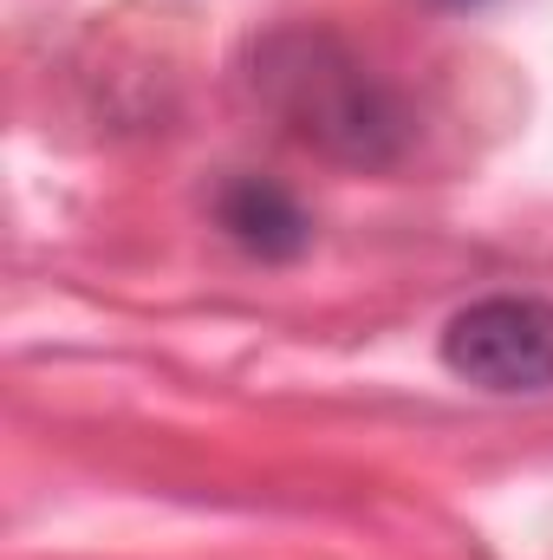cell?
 Instances as JSON below:
<instances>
[{
    "label": "cell",
    "mask_w": 553,
    "mask_h": 560,
    "mask_svg": "<svg viewBox=\"0 0 553 560\" xmlns=\"http://www.w3.org/2000/svg\"><path fill=\"white\" fill-rule=\"evenodd\" d=\"M248 92L293 143L345 170H391L411 150L404 98L326 26H274L248 52Z\"/></svg>",
    "instance_id": "6da1fadb"
},
{
    "label": "cell",
    "mask_w": 553,
    "mask_h": 560,
    "mask_svg": "<svg viewBox=\"0 0 553 560\" xmlns=\"http://www.w3.org/2000/svg\"><path fill=\"white\" fill-rule=\"evenodd\" d=\"M443 365L495 398L553 392V300L541 293H489L443 326Z\"/></svg>",
    "instance_id": "7a4b0ae2"
},
{
    "label": "cell",
    "mask_w": 553,
    "mask_h": 560,
    "mask_svg": "<svg viewBox=\"0 0 553 560\" xmlns=\"http://www.w3.org/2000/svg\"><path fill=\"white\" fill-rule=\"evenodd\" d=\"M215 229L255 261H299L313 242V215L274 176H228L215 189Z\"/></svg>",
    "instance_id": "3957f363"
},
{
    "label": "cell",
    "mask_w": 553,
    "mask_h": 560,
    "mask_svg": "<svg viewBox=\"0 0 553 560\" xmlns=\"http://www.w3.org/2000/svg\"><path fill=\"white\" fill-rule=\"evenodd\" d=\"M436 7H482V0H436Z\"/></svg>",
    "instance_id": "277c9868"
}]
</instances>
